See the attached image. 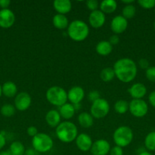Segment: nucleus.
I'll return each mask as SVG.
<instances>
[{
    "label": "nucleus",
    "mask_w": 155,
    "mask_h": 155,
    "mask_svg": "<svg viewBox=\"0 0 155 155\" xmlns=\"http://www.w3.org/2000/svg\"><path fill=\"white\" fill-rule=\"evenodd\" d=\"M115 76L122 83H129L136 77L138 67L132 59L123 58L115 61L113 66Z\"/></svg>",
    "instance_id": "nucleus-1"
},
{
    "label": "nucleus",
    "mask_w": 155,
    "mask_h": 155,
    "mask_svg": "<svg viewBox=\"0 0 155 155\" xmlns=\"http://www.w3.org/2000/svg\"><path fill=\"white\" fill-rule=\"evenodd\" d=\"M78 133V132L76 125L70 121L61 122L56 128V136L64 143H70L75 141Z\"/></svg>",
    "instance_id": "nucleus-2"
},
{
    "label": "nucleus",
    "mask_w": 155,
    "mask_h": 155,
    "mask_svg": "<svg viewBox=\"0 0 155 155\" xmlns=\"http://www.w3.org/2000/svg\"><path fill=\"white\" fill-rule=\"evenodd\" d=\"M67 29L69 38L75 42H81L86 39L90 33L88 24L80 20L71 21Z\"/></svg>",
    "instance_id": "nucleus-3"
},
{
    "label": "nucleus",
    "mask_w": 155,
    "mask_h": 155,
    "mask_svg": "<svg viewBox=\"0 0 155 155\" xmlns=\"http://www.w3.org/2000/svg\"><path fill=\"white\" fill-rule=\"evenodd\" d=\"M133 131L127 126H121L115 130L112 136L113 142L115 145L121 148H125L132 143L133 140Z\"/></svg>",
    "instance_id": "nucleus-4"
},
{
    "label": "nucleus",
    "mask_w": 155,
    "mask_h": 155,
    "mask_svg": "<svg viewBox=\"0 0 155 155\" xmlns=\"http://www.w3.org/2000/svg\"><path fill=\"white\" fill-rule=\"evenodd\" d=\"M46 98L49 103L54 106L60 107L67 103L68 95L66 91L63 88L54 86L47 89L46 92Z\"/></svg>",
    "instance_id": "nucleus-5"
},
{
    "label": "nucleus",
    "mask_w": 155,
    "mask_h": 155,
    "mask_svg": "<svg viewBox=\"0 0 155 155\" xmlns=\"http://www.w3.org/2000/svg\"><path fill=\"white\" fill-rule=\"evenodd\" d=\"M32 146L37 153H46L53 147V140L49 135L38 133L32 138Z\"/></svg>",
    "instance_id": "nucleus-6"
},
{
    "label": "nucleus",
    "mask_w": 155,
    "mask_h": 155,
    "mask_svg": "<svg viewBox=\"0 0 155 155\" xmlns=\"http://www.w3.org/2000/svg\"><path fill=\"white\" fill-rule=\"evenodd\" d=\"M110 107L106 99L100 98L92 102L91 107V114L96 119H101L105 117L109 114Z\"/></svg>",
    "instance_id": "nucleus-7"
},
{
    "label": "nucleus",
    "mask_w": 155,
    "mask_h": 155,
    "mask_svg": "<svg viewBox=\"0 0 155 155\" xmlns=\"http://www.w3.org/2000/svg\"><path fill=\"white\" fill-rule=\"evenodd\" d=\"M129 110L135 117H144L148 111V105L143 99H132L129 102Z\"/></svg>",
    "instance_id": "nucleus-8"
},
{
    "label": "nucleus",
    "mask_w": 155,
    "mask_h": 155,
    "mask_svg": "<svg viewBox=\"0 0 155 155\" xmlns=\"http://www.w3.org/2000/svg\"><path fill=\"white\" fill-rule=\"evenodd\" d=\"M31 97L25 92H20L15 98V107L20 111L27 110L31 105Z\"/></svg>",
    "instance_id": "nucleus-9"
},
{
    "label": "nucleus",
    "mask_w": 155,
    "mask_h": 155,
    "mask_svg": "<svg viewBox=\"0 0 155 155\" xmlns=\"http://www.w3.org/2000/svg\"><path fill=\"white\" fill-rule=\"evenodd\" d=\"M110 144L106 139H98L93 142L91 151L92 155H107L110 151Z\"/></svg>",
    "instance_id": "nucleus-10"
},
{
    "label": "nucleus",
    "mask_w": 155,
    "mask_h": 155,
    "mask_svg": "<svg viewBox=\"0 0 155 155\" xmlns=\"http://www.w3.org/2000/svg\"><path fill=\"white\" fill-rule=\"evenodd\" d=\"M128 27V20H126L122 15H117L114 17L110 23L111 30L114 34H121L124 33Z\"/></svg>",
    "instance_id": "nucleus-11"
},
{
    "label": "nucleus",
    "mask_w": 155,
    "mask_h": 155,
    "mask_svg": "<svg viewBox=\"0 0 155 155\" xmlns=\"http://www.w3.org/2000/svg\"><path fill=\"white\" fill-rule=\"evenodd\" d=\"M15 15L10 9H2L0 11V27L9 28L15 24Z\"/></svg>",
    "instance_id": "nucleus-12"
},
{
    "label": "nucleus",
    "mask_w": 155,
    "mask_h": 155,
    "mask_svg": "<svg viewBox=\"0 0 155 155\" xmlns=\"http://www.w3.org/2000/svg\"><path fill=\"white\" fill-rule=\"evenodd\" d=\"M84 90L81 86H73L67 92L68 100L72 104H80L84 98Z\"/></svg>",
    "instance_id": "nucleus-13"
},
{
    "label": "nucleus",
    "mask_w": 155,
    "mask_h": 155,
    "mask_svg": "<svg viewBox=\"0 0 155 155\" xmlns=\"http://www.w3.org/2000/svg\"><path fill=\"white\" fill-rule=\"evenodd\" d=\"M89 24L93 28H100L103 27L106 21V16L100 10H96L91 12L88 18Z\"/></svg>",
    "instance_id": "nucleus-14"
},
{
    "label": "nucleus",
    "mask_w": 155,
    "mask_h": 155,
    "mask_svg": "<svg viewBox=\"0 0 155 155\" xmlns=\"http://www.w3.org/2000/svg\"><path fill=\"white\" fill-rule=\"evenodd\" d=\"M75 143L77 148L84 152L90 151L93 145L92 139L86 133H81L78 135L75 139Z\"/></svg>",
    "instance_id": "nucleus-15"
},
{
    "label": "nucleus",
    "mask_w": 155,
    "mask_h": 155,
    "mask_svg": "<svg viewBox=\"0 0 155 155\" xmlns=\"http://www.w3.org/2000/svg\"><path fill=\"white\" fill-rule=\"evenodd\" d=\"M128 92L133 99H142L147 93V88L143 83H136L129 87Z\"/></svg>",
    "instance_id": "nucleus-16"
},
{
    "label": "nucleus",
    "mask_w": 155,
    "mask_h": 155,
    "mask_svg": "<svg viewBox=\"0 0 155 155\" xmlns=\"http://www.w3.org/2000/svg\"><path fill=\"white\" fill-rule=\"evenodd\" d=\"M54 9L58 14L65 15L71 10V2L69 0H55L53 2Z\"/></svg>",
    "instance_id": "nucleus-17"
},
{
    "label": "nucleus",
    "mask_w": 155,
    "mask_h": 155,
    "mask_svg": "<svg viewBox=\"0 0 155 155\" xmlns=\"http://www.w3.org/2000/svg\"><path fill=\"white\" fill-rule=\"evenodd\" d=\"M61 116L59 111L56 110H50L45 116L46 124L52 128H56L61 123Z\"/></svg>",
    "instance_id": "nucleus-18"
},
{
    "label": "nucleus",
    "mask_w": 155,
    "mask_h": 155,
    "mask_svg": "<svg viewBox=\"0 0 155 155\" xmlns=\"http://www.w3.org/2000/svg\"><path fill=\"white\" fill-rule=\"evenodd\" d=\"M59 113L61 117L65 120H69L74 117L75 114V109L74 105L71 103H65L63 105L59 107Z\"/></svg>",
    "instance_id": "nucleus-19"
},
{
    "label": "nucleus",
    "mask_w": 155,
    "mask_h": 155,
    "mask_svg": "<svg viewBox=\"0 0 155 155\" xmlns=\"http://www.w3.org/2000/svg\"><path fill=\"white\" fill-rule=\"evenodd\" d=\"M78 120L81 127L85 129L91 128L94 125V117L88 112H82L78 117Z\"/></svg>",
    "instance_id": "nucleus-20"
},
{
    "label": "nucleus",
    "mask_w": 155,
    "mask_h": 155,
    "mask_svg": "<svg viewBox=\"0 0 155 155\" xmlns=\"http://www.w3.org/2000/svg\"><path fill=\"white\" fill-rule=\"evenodd\" d=\"M53 24L56 29L65 30V29L68 28L69 23H68V20L65 15L56 14L53 18Z\"/></svg>",
    "instance_id": "nucleus-21"
},
{
    "label": "nucleus",
    "mask_w": 155,
    "mask_h": 155,
    "mask_svg": "<svg viewBox=\"0 0 155 155\" xmlns=\"http://www.w3.org/2000/svg\"><path fill=\"white\" fill-rule=\"evenodd\" d=\"M96 51L100 55L107 56L112 52V45L109 43V41L102 40L97 43L96 46Z\"/></svg>",
    "instance_id": "nucleus-22"
},
{
    "label": "nucleus",
    "mask_w": 155,
    "mask_h": 155,
    "mask_svg": "<svg viewBox=\"0 0 155 155\" xmlns=\"http://www.w3.org/2000/svg\"><path fill=\"white\" fill-rule=\"evenodd\" d=\"M2 89L3 95L8 98H12V97H15L17 95L18 88H17L15 83L13 82H5L2 86Z\"/></svg>",
    "instance_id": "nucleus-23"
},
{
    "label": "nucleus",
    "mask_w": 155,
    "mask_h": 155,
    "mask_svg": "<svg viewBox=\"0 0 155 155\" xmlns=\"http://www.w3.org/2000/svg\"><path fill=\"white\" fill-rule=\"evenodd\" d=\"M99 7L103 13L112 14L116 10L117 2L115 0H103L100 2Z\"/></svg>",
    "instance_id": "nucleus-24"
},
{
    "label": "nucleus",
    "mask_w": 155,
    "mask_h": 155,
    "mask_svg": "<svg viewBox=\"0 0 155 155\" xmlns=\"http://www.w3.org/2000/svg\"><path fill=\"white\" fill-rule=\"evenodd\" d=\"M9 151L13 155H24L25 153V148L21 142L15 141L11 144Z\"/></svg>",
    "instance_id": "nucleus-25"
},
{
    "label": "nucleus",
    "mask_w": 155,
    "mask_h": 155,
    "mask_svg": "<svg viewBox=\"0 0 155 155\" xmlns=\"http://www.w3.org/2000/svg\"><path fill=\"white\" fill-rule=\"evenodd\" d=\"M115 72H114L113 68H106L101 71L100 74V77L103 82H110L115 77Z\"/></svg>",
    "instance_id": "nucleus-26"
},
{
    "label": "nucleus",
    "mask_w": 155,
    "mask_h": 155,
    "mask_svg": "<svg viewBox=\"0 0 155 155\" xmlns=\"http://www.w3.org/2000/svg\"><path fill=\"white\" fill-rule=\"evenodd\" d=\"M129 102L126 100H118L114 104V109L115 112L119 114H124L129 110Z\"/></svg>",
    "instance_id": "nucleus-27"
},
{
    "label": "nucleus",
    "mask_w": 155,
    "mask_h": 155,
    "mask_svg": "<svg viewBox=\"0 0 155 155\" xmlns=\"http://www.w3.org/2000/svg\"><path fill=\"white\" fill-rule=\"evenodd\" d=\"M144 145L148 151H155V131L149 133L144 139Z\"/></svg>",
    "instance_id": "nucleus-28"
},
{
    "label": "nucleus",
    "mask_w": 155,
    "mask_h": 155,
    "mask_svg": "<svg viewBox=\"0 0 155 155\" xmlns=\"http://www.w3.org/2000/svg\"><path fill=\"white\" fill-rule=\"evenodd\" d=\"M135 13H136V8L132 4L126 5L122 9V17H124L126 20L133 18Z\"/></svg>",
    "instance_id": "nucleus-29"
},
{
    "label": "nucleus",
    "mask_w": 155,
    "mask_h": 155,
    "mask_svg": "<svg viewBox=\"0 0 155 155\" xmlns=\"http://www.w3.org/2000/svg\"><path fill=\"white\" fill-rule=\"evenodd\" d=\"M15 106L12 105L10 104H5L1 107V114L5 117H11L15 114Z\"/></svg>",
    "instance_id": "nucleus-30"
},
{
    "label": "nucleus",
    "mask_w": 155,
    "mask_h": 155,
    "mask_svg": "<svg viewBox=\"0 0 155 155\" xmlns=\"http://www.w3.org/2000/svg\"><path fill=\"white\" fill-rule=\"evenodd\" d=\"M138 4L144 9H151L155 8V0H138Z\"/></svg>",
    "instance_id": "nucleus-31"
},
{
    "label": "nucleus",
    "mask_w": 155,
    "mask_h": 155,
    "mask_svg": "<svg viewBox=\"0 0 155 155\" xmlns=\"http://www.w3.org/2000/svg\"><path fill=\"white\" fill-rule=\"evenodd\" d=\"M145 76L146 78L150 82H155V66L153 67H149V68H147L145 72Z\"/></svg>",
    "instance_id": "nucleus-32"
},
{
    "label": "nucleus",
    "mask_w": 155,
    "mask_h": 155,
    "mask_svg": "<svg viewBox=\"0 0 155 155\" xmlns=\"http://www.w3.org/2000/svg\"><path fill=\"white\" fill-rule=\"evenodd\" d=\"M86 6L89 10H91V12H94V11L97 10L100 5L97 0H88L86 2Z\"/></svg>",
    "instance_id": "nucleus-33"
},
{
    "label": "nucleus",
    "mask_w": 155,
    "mask_h": 155,
    "mask_svg": "<svg viewBox=\"0 0 155 155\" xmlns=\"http://www.w3.org/2000/svg\"><path fill=\"white\" fill-rule=\"evenodd\" d=\"M100 98V92L97 90H92L91 92H90L88 95V98L89 101L94 102L96 100L99 99Z\"/></svg>",
    "instance_id": "nucleus-34"
},
{
    "label": "nucleus",
    "mask_w": 155,
    "mask_h": 155,
    "mask_svg": "<svg viewBox=\"0 0 155 155\" xmlns=\"http://www.w3.org/2000/svg\"><path fill=\"white\" fill-rule=\"evenodd\" d=\"M109 155H123L122 148L119 147L117 145L112 148L109 151Z\"/></svg>",
    "instance_id": "nucleus-35"
},
{
    "label": "nucleus",
    "mask_w": 155,
    "mask_h": 155,
    "mask_svg": "<svg viewBox=\"0 0 155 155\" xmlns=\"http://www.w3.org/2000/svg\"><path fill=\"white\" fill-rule=\"evenodd\" d=\"M27 133L29 136H31L32 138L34 137L36 134L38 133V130L36 127H33V126H30L27 129Z\"/></svg>",
    "instance_id": "nucleus-36"
},
{
    "label": "nucleus",
    "mask_w": 155,
    "mask_h": 155,
    "mask_svg": "<svg viewBox=\"0 0 155 155\" xmlns=\"http://www.w3.org/2000/svg\"><path fill=\"white\" fill-rule=\"evenodd\" d=\"M138 65H139V67L141 69L147 70V68H149V62L145 58L140 59L139 61H138Z\"/></svg>",
    "instance_id": "nucleus-37"
},
{
    "label": "nucleus",
    "mask_w": 155,
    "mask_h": 155,
    "mask_svg": "<svg viewBox=\"0 0 155 155\" xmlns=\"http://www.w3.org/2000/svg\"><path fill=\"white\" fill-rule=\"evenodd\" d=\"M119 40H120V39H119V37L118 35L113 34V35H112L110 37H109V42L112 45H117L119 42Z\"/></svg>",
    "instance_id": "nucleus-38"
},
{
    "label": "nucleus",
    "mask_w": 155,
    "mask_h": 155,
    "mask_svg": "<svg viewBox=\"0 0 155 155\" xmlns=\"http://www.w3.org/2000/svg\"><path fill=\"white\" fill-rule=\"evenodd\" d=\"M148 101L150 105L155 107V91H153V92H150L148 96Z\"/></svg>",
    "instance_id": "nucleus-39"
},
{
    "label": "nucleus",
    "mask_w": 155,
    "mask_h": 155,
    "mask_svg": "<svg viewBox=\"0 0 155 155\" xmlns=\"http://www.w3.org/2000/svg\"><path fill=\"white\" fill-rule=\"evenodd\" d=\"M10 4V0H0V7L2 9H7Z\"/></svg>",
    "instance_id": "nucleus-40"
},
{
    "label": "nucleus",
    "mask_w": 155,
    "mask_h": 155,
    "mask_svg": "<svg viewBox=\"0 0 155 155\" xmlns=\"http://www.w3.org/2000/svg\"><path fill=\"white\" fill-rule=\"evenodd\" d=\"M5 143H6V140L4 135L0 133V150H1L5 145Z\"/></svg>",
    "instance_id": "nucleus-41"
},
{
    "label": "nucleus",
    "mask_w": 155,
    "mask_h": 155,
    "mask_svg": "<svg viewBox=\"0 0 155 155\" xmlns=\"http://www.w3.org/2000/svg\"><path fill=\"white\" fill-rule=\"evenodd\" d=\"M36 153L34 149H30L26 151V155H36Z\"/></svg>",
    "instance_id": "nucleus-42"
},
{
    "label": "nucleus",
    "mask_w": 155,
    "mask_h": 155,
    "mask_svg": "<svg viewBox=\"0 0 155 155\" xmlns=\"http://www.w3.org/2000/svg\"><path fill=\"white\" fill-rule=\"evenodd\" d=\"M0 155H13L10 152V151H3L0 152Z\"/></svg>",
    "instance_id": "nucleus-43"
},
{
    "label": "nucleus",
    "mask_w": 155,
    "mask_h": 155,
    "mask_svg": "<svg viewBox=\"0 0 155 155\" xmlns=\"http://www.w3.org/2000/svg\"><path fill=\"white\" fill-rule=\"evenodd\" d=\"M122 3H124V4H126V5H132V3L134 2L133 0H129V1H125V0H123Z\"/></svg>",
    "instance_id": "nucleus-44"
},
{
    "label": "nucleus",
    "mask_w": 155,
    "mask_h": 155,
    "mask_svg": "<svg viewBox=\"0 0 155 155\" xmlns=\"http://www.w3.org/2000/svg\"><path fill=\"white\" fill-rule=\"evenodd\" d=\"M138 155H153V154H150V153L148 152V151H141V153H139Z\"/></svg>",
    "instance_id": "nucleus-45"
},
{
    "label": "nucleus",
    "mask_w": 155,
    "mask_h": 155,
    "mask_svg": "<svg viewBox=\"0 0 155 155\" xmlns=\"http://www.w3.org/2000/svg\"><path fill=\"white\" fill-rule=\"evenodd\" d=\"M2 86L0 85V97L2 96Z\"/></svg>",
    "instance_id": "nucleus-46"
},
{
    "label": "nucleus",
    "mask_w": 155,
    "mask_h": 155,
    "mask_svg": "<svg viewBox=\"0 0 155 155\" xmlns=\"http://www.w3.org/2000/svg\"><path fill=\"white\" fill-rule=\"evenodd\" d=\"M153 28H154V30H155V21H154V23H153Z\"/></svg>",
    "instance_id": "nucleus-47"
},
{
    "label": "nucleus",
    "mask_w": 155,
    "mask_h": 155,
    "mask_svg": "<svg viewBox=\"0 0 155 155\" xmlns=\"http://www.w3.org/2000/svg\"><path fill=\"white\" fill-rule=\"evenodd\" d=\"M154 12H155V8H154Z\"/></svg>",
    "instance_id": "nucleus-48"
},
{
    "label": "nucleus",
    "mask_w": 155,
    "mask_h": 155,
    "mask_svg": "<svg viewBox=\"0 0 155 155\" xmlns=\"http://www.w3.org/2000/svg\"><path fill=\"white\" fill-rule=\"evenodd\" d=\"M91 155H92V154H91Z\"/></svg>",
    "instance_id": "nucleus-49"
}]
</instances>
